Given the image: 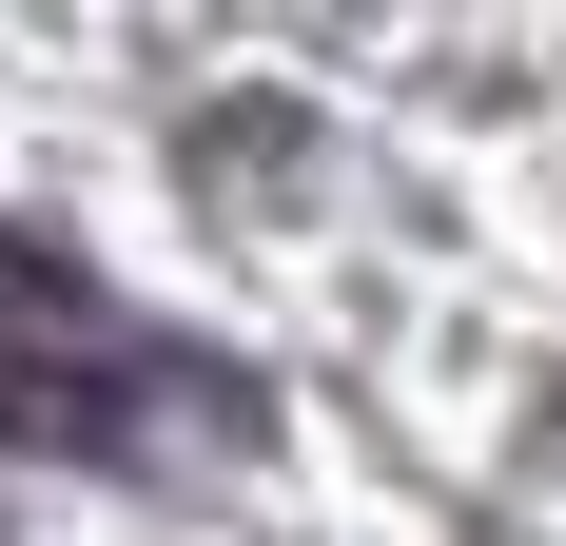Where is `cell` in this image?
I'll return each instance as SVG.
<instances>
[{"instance_id": "obj_1", "label": "cell", "mask_w": 566, "mask_h": 546, "mask_svg": "<svg viewBox=\"0 0 566 546\" xmlns=\"http://www.w3.org/2000/svg\"><path fill=\"white\" fill-rule=\"evenodd\" d=\"M0 449H40V469H234V449H274V390L196 332L117 313L78 254L0 234Z\"/></svg>"}]
</instances>
